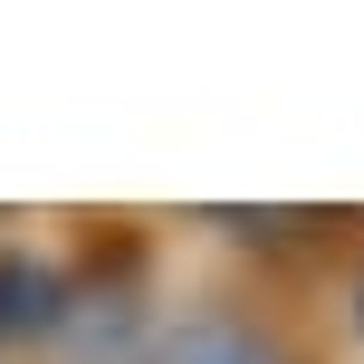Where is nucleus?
I'll return each mask as SVG.
<instances>
[{
	"mask_svg": "<svg viewBox=\"0 0 364 364\" xmlns=\"http://www.w3.org/2000/svg\"><path fill=\"white\" fill-rule=\"evenodd\" d=\"M144 364H307L288 346L278 326H259V316H230V307H201L182 316V326H164L144 346Z\"/></svg>",
	"mask_w": 364,
	"mask_h": 364,
	"instance_id": "f257e3e1",
	"label": "nucleus"
},
{
	"mask_svg": "<svg viewBox=\"0 0 364 364\" xmlns=\"http://www.w3.org/2000/svg\"><path fill=\"white\" fill-rule=\"evenodd\" d=\"M355 326H364V288H355Z\"/></svg>",
	"mask_w": 364,
	"mask_h": 364,
	"instance_id": "7ed1b4c3",
	"label": "nucleus"
},
{
	"mask_svg": "<svg viewBox=\"0 0 364 364\" xmlns=\"http://www.w3.org/2000/svg\"><path fill=\"white\" fill-rule=\"evenodd\" d=\"M48 326H68V278L29 250H0V346L10 336H48Z\"/></svg>",
	"mask_w": 364,
	"mask_h": 364,
	"instance_id": "f03ea898",
	"label": "nucleus"
}]
</instances>
